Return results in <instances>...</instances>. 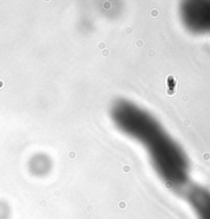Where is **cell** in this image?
<instances>
[{"instance_id":"6da1fadb","label":"cell","mask_w":210,"mask_h":219,"mask_svg":"<svg viewBox=\"0 0 210 219\" xmlns=\"http://www.w3.org/2000/svg\"><path fill=\"white\" fill-rule=\"evenodd\" d=\"M184 21L192 31L210 33V1H193L184 5Z\"/></svg>"}]
</instances>
